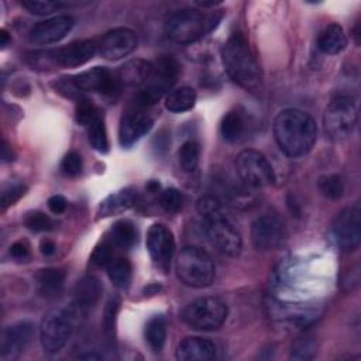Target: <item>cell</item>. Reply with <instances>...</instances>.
<instances>
[{
  "label": "cell",
  "mask_w": 361,
  "mask_h": 361,
  "mask_svg": "<svg viewBox=\"0 0 361 361\" xmlns=\"http://www.w3.org/2000/svg\"><path fill=\"white\" fill-rule=\"evenodd\" d=\"M235 169L241 180L250 188H267L275 180L269 161L257 149H243L235 157Z\"/></svg>",
  "instance_id": "cell-9"
},
{
  "label": "cell",
  "mask_w": 361,
  "mask_h": 361,
  "mask_svg": "<svg viewBox=\"0 0 361 361\" xmlns=\"http://www.w3.org/2000/svg\"><path fill=\"white\" fill-rule=\"evenodd\" d=\"M82 158L79 155V152L76 151H69L62 162H61V171L66 175V176H78L82 172Z\"/></svg>",
  "instance_id": "cell-43"
},
{
  "label": "cell",
  "mask_w": 361,
  "mask_h": 361,
  "mask_svg": "<svg viewBox=\"0 0 361 361\" xmlns=\"http://www.w3.org/2000/svg\"><path fill=\"white\" fill-rule=\"evenodd\" d=\"M314 355H316V343L310 337H303L296 340L290 351V358L299 360V361L312 360L314 358Z\"/></svg>",
  "instance_id": "cell-36"
},
{
  "label": "cell",
  "mask_w": 361,
  "mask_h": 361,
  "mask_svg": "<svg viewBox=\"0 0 361 361\" xmlns=\"http://www.w3.org/2000/svg\"><path fill=\"white\" fill-rule=\"evenodd\" d=\"M357 124V109L350 97L338 96L333 99L323 114L324 131L333 141L347 138Z\"/></svg>",
  "instance_id": "cell-8"
},
{
  "label": "cell",
  "mask_w": 361,
  "mask_h": 361,
  "mask_svg": "<svg viewBox=\"0 0 361 361\" xmlns=\"http://www.w3.org/2000/svg\"><path fill=\"white\" fill-rule=\"evenodd\" d=\"M0 38H1V47L4 48L7 44H8V41H10V38H8V34L4 31V30H1V32H0Z\"/></svg>",
  "instance_id": "cell-50"
},
{
  "label": "cell",
  "mask_w": 361,
  "mask_h": 361,
  "mask_svg": "<svg viewBox=\"0 0 361 361\" xmlns=\"http://www.w3.org/2000/svg\"><path fill=\"white\" fill-rule=\"evenodd\" d=\"M10 254H11V257H13L14 259H18V261L27 259V258L30 257V245H28L25 241H23V240L16 241V243L10 247Z\"/></svg>",
  "instance_id": "cell-44"
},
{
  "label": "cell",
  "mask_w": 361,
  "mask_h": 361,
  "mask_svg": "<svg viewBox=\"0 0 361 361\" xmlns=\"http://www.w3.org/2000/svg\"><path fill=\"white\" fill-rule=\"evenodd\" d=\"M283 223L272 216H262L252 223L251 240L257 250L272 251L282 245L285 240Z\"/></svg>",
  "instance_id": "cell-12"
},
{
  "label": "cell",
  "mask_w": 361,
  "mask_h": 361,
  "mask_svg": "<svg viewBox=\"0 0 361 361\" xmlns=\"http://www.w3.org/2000/svg\"><path fill=\"white\" fill-rule=\"evenodd\" d=\"M52 86L55 87V90L61 94H63L65 97H69V99H82L80 97V90L78 89L76 83H75V79L73 76H63V78H59L58 80H55L52 83Z\"/></svg>",
  "instance_id": "cell-42"
},
{
  "label": "cell",
  "mask_w": 361,
  "mask_h": 361,
  "mask_svg": "<svg viewBox=\"0 0 361 361\" xmlns=\"http://www.w3.org/2000/svg\"><path fill=\"white\" fill-rule=\"evenodd\" d=\"M159 203L164 210L169 213H178L183 206V196L178 189L168 188L161 193Z\"/></svg>",
  "instance_id": "cell-38"
},
{
  "label": "cell",
  "mask_w": 361,
  "mask_h": 361,
  "mask_svg": "<svg viewBox=\"0 0 361 361\" xmlns=\"http://www.w3.org/2000/svg\"><path fill=\"white\" fill-rule=\"evenodd\" d=\"M220 133L228 142L237 141L244 133V118L238 111H228L221 120Z\"/></svg>",
  "instance_id": "cell-29"
},
{
  "label": "cell",
  "mask_w": 361,
  "mask_h": 361,
  "mask_svg": "<svg viewBox=\"0 0 361 361\" xmlns=\"http://www.w3.org/2000/svg\"><path fill=\"white\" fill-rule=\"evenodd\" d=\"M107 275L111 281V283L117 288H127L131 282V264L127 258L117 257L113 258L111 262L106 267Z\"/></svg>",
  "instance_id": "cell-28"
},
{
  "label": "cell",
  "mask_w": 361,
  "mask_h": 361,
  "mask_svg": "<svg viewBox=\"0 0 361 361\" xmlns=\"http://www.w3.org/2000/svg\"><path fill=\"white\" fill-rule=\"evenodd\" d=\"M110 241L118 248H131L137 243V230L128 220H118L110 228Z\"/></svg>",
  "instance_id": "cell-26"
},
{
  "label": "cell",
  "mask_w": 361,
  "mask_h": 361,
  "mask_svg": "<svg viewBox=\"0 0 361 361\" xmlns=\"http://www.w3.org/2000/svg\"><path fill=\"white\" fill-rule=\"evenodd\" d=\"M337 247L344 252L355 251L361 243V210L358 204L340 210L331 224Z\"/></svg>",
  "instance_id": "cell-11"
},
{
  "label": "cell",
  "mask_w": 361,
  "mask_h": 361,
  "mask_svg": "<svg viewBox=\"0 0 361 361\" xmlns=\"http://www.w3.org/2000/svg\"><path fill=\"white\" fill-rule=\"evenodd\" d=\"M137 45V35L133 30L118 27L107 31L97 42L99 54L110 61L121 59L128 55Z\"/></svg>",
  "instance_id": "cell-15"
},
{
  "label": "cell",
  "mask_w": 361,
  "mask_h": 361,
  "mask_svg": "<svg viewBox=\"0 0 361 361\" xmlns=\"http://www.w3.org/2000/svg\"><path fill=\"white\" fill-rule=\"evenodd\" d=\"M147 250L154 264L162 269H166L175 252V240L172 231L164 224H152L147 231Z\"/></svg>",
  "instance_id": "cell-14"
},
{
  "label": "cell",
  "mask_w": 361,
  "mask_h": 361,
  "mask_svg": "<svg viewBox=\"0 0 361 361\" xmlns=\"http://www.w3.org/2000/svg\"><path fill=\"white\" fill-rule=\"evenodd\" d=\"M73 18L66 14L39 21L30 30L28 39L35 45L55 44L68 35L73 27Z\"/></svg>",
  "instance_id": "cell-17"
},
{
  "label": "cell",
  "mask_w": 361,
  "mask_h": 361,
  "mask_svg": "<svg viewBox=\"0 0 361 361\" xmlns=\"http://www.w3.org/2000/svg\"><path fill=\"white\" fill-rule=\"evenodd\" d=\"M319 188L322 193L329 199H338L343 196L344 185L341 180V176L337 173L324 175L319 179Z\"/></svg>",
  "instance_id": "cell-33"
},
{
  "label": "cell",
  "mask_w": 361,
  "mask_h": 361,
  "mask_svg": "<svg viewBox=\"0 0 361 361\" xmlns=\"http://www.w3.org/2000/svg\"><path fill=\"white\" fill-rule=\"evenodd\" d=\"M35 334V326L30 320H21L8 326L3 333L1 351L3 360H14L20 357L30 345Z\"/></svg>",
  "instance_id": "cell-16"
},
{
  "label": "cell",
  "mask_w": 361,
  "mask_h": 361,
  "mask_svg": "<svg viewBox=\"0 0 361 361\" xmlns=\"http://www.w3.org/2000/svg\"><path fill=\"white\" fill-rule=\"evenodd\" d=\"M199 157H200V147L196 141L189 140L183 142L178 151V161L185 172H192L196 169L199 164Z\"/></svg>",
  "instance_id": "cell-32"
},
{
  "label": "cell",
  "mask_w": 361,
  "mask_h": 361,
  "mask_svg": "<svg viewBox=\"0 0 361 361\" xmlns=\"http://www.w3.org/2000/svg\"><path fill=\"white\" fill-rule=\"evenodd\" d=\"M102 285L94 276H83L75 286L73 292V309L76 313L87 312L94 306L100 298Z\"/></svg>",
  "instance_id": "cell-21"
},
{
  "label": "cell",
  "mask_w": 361,
  "mask_h": 361,
  "mask_svg": "<svg viewBox=\"0 0 361 361\" xmlns=\"http://www.w3.org/2000/svg\"><path fill=\"white\" fill-rule=\"evenodd\" d=\"M204 233L210 244L227 257H237L243 247V240L238 230L227 219L223 210L202 217Z\"/></svg>",
  "instance_id": "cell-7"
},
{
  "label": "cell",
  "mask_w": 361,
  "mask_h": 361,
  "mask_svg": "<svg viewBox=\"0 0 361 361\" xmlns=\"http://www.w3.org/2000/svg\"><path fill=\"white\" fill-rule=\"evenodd\" d=\"M179 281L192 288H206L216 276V267L207 251L199 247H185L175 262Z\"/></svg>",
  "instance_id": "cell-4"
},
{
  "label": "cell",
  "mask_w": 361,
  "mask_h": 361,
  "mask_svg": "<svg viewBox=\"0 0 361 361\" xmlns=\"http://www.w3.org/2000/svg\"><path fill=\"white\" fill-rule=\"evenodd\" d=\"M196 103V92L189 86H182L176 90H172L165 97V107L171 113H185L193 109Z\"/></svg>",
  "instance_id": "cell-25"
},
{
  "label": "cell",
  "mask_w": 361,
  "mask_h": 361,
  "mask_svg": "<svg viewBox=\"0 0 361 361\" xmlns=\"http://www.w3.org/2000/svg\"><path fill=\"white\" fill-rule=\"evenodd\" d=\"M120 309V299L117 296L110 298V300L106 305L104 309V317H103V327H104V333L110 337L114 331V324H116V317Z\"/></svg>",
  "instance_id": "cell-40"
},
{
  "label": "cell",
  "mask_w": 361,
  "mask_h": 361,
  "mask_svg": "<svg viewBox=\"0 0 361 361\" xmlns=\"http://www.w3.org/2000/svg\"><path fill=\"white\" fill-rule=\"evenodd\" d=\"M97 52V42L93 39H82L66 47L52 49L55 66L76 68L89 62Z\"/></svg>",
  "instance_id": "cell-18"
},
{
  "label": "cell",
  "mask_w": 361,
  "mask_h": 361,
  "mask_svg": "<svg viewBox=\"0 0 361 361\" xmlns=\"http://www.w3.org/2000/svg\"><path fill=\"white\" fill-rule=\"evenodd\" d=\"M86 128H87V140L90 145L99 152H103V154L107 152L109 140H107V131H106L103 116L93 120Z\"/></svg>",
  "instance_id": "cell-31"
},
{
  "label": "cell",
  "mask_w": 361,
  "mask_h": 361,
  "mask_svg": "<svg viewBox=\"0 0 361 361\" xmlns=\"http://www.w3.org/2000/svg\"><path fill=\"white\" fill-rule=\"evenodd\" d=\"M103 116L102 111L87 99H79L78 104H76V110H75V118L80 126L87 127L93 120H96L97 117Z\"/></svg>",
  "instance_id": "cell-34"
},
{
  "label": "cell",
  "mask_w": 361,
  "mask_h": 361,
  "mask_svg": "<svg viewBox=\"0 0 361 361\" xmlns=\"http://www.w3.org/2000/svg\"><path fill=\"white\" fill-rule=\"evenodd\" d=\"M221 58L226 72L237 85L250 92L259 89L261 68L243 34L235 32L226 41L221 48Z\"/></svg>",
  "instance_id": "cell-2"
},
{
  "label": "cell",
  "mask_w": 361,
  "mask_h": 361,
  "mask_svg": "<svg viewBox=\"0 0 361 361\" xmlns=\"http://www.w3.org/2000/svg\"><path fill=\"white\" fill-rule=\"evenodd\" d=\"M227 305L216 296H203L190 302L182 312L183 322L195 330L212 331L227 319Z\"/></svg>",
  "instance_id": "cell-6"
},
{
  "label": "cell",
  "mask_w": 361,
  "mask_h": 361,
  "mask_svg": "<svg viewBox=\"0 0 361 361\" xmlns=\"http://www.w3.org/2000/svg\"><path fill=\"white\" fill-rule=\"evenodd\" d=\"M25 190H27V186L20 182L7 185L1 192V207L6 209V207L14 204L21 196L25 195Z\"/></svg>",
  "instance_id": "cell-41"
},
{
  "label": "cell",
  "mask_w": 361,
  "mask_h": 361,
  "mask_svg": "<svg viewBox=\"0 0 361 361\" xmlns=\"http://www.w3.org/2000/svg\"><path fill=\"white\" fill-rule=\"evenodd\" d=\"M66 206H68L66 199L63 196H61V195H54V196H51L48 199V207L55 214L63 213L66 210Z\"/></svg>",
  "instance_id": "cell-45"
},
{
  "label": "cell",
  "mask_w": 361,
  "mask_h": 361,
  "mask_svg": "<svg viewBox=\"0 0 361 361\" xmlns=\"http://www.w3.org/2000/svg\"><path fill=\"white\" fill-rule=\"evenodd\" d=\"M151 71V62L144 61V59H133L128 61L127 63H124L118 72H117V78L120 85L124 86H138L141 87L144 85V82L147 80L148 75Z\"/></svg>",
  "instance_id": "cell-23"
},
{
  "label": "cell",
  "mask_w": 361,
  "mask_h": 361,
  "mask_svg": "<svg viewBox=\"0 0 361 361\" xmlns=\"http://www.w3.org/2000/svg\"><path fill=\"white\" fill-rule=\"evenodd\" d=\"M154 120L141 111H128L121 117L118 141L123 147H131L152 128Z\"/></svg>",
  "instance_id": "cell-19"
},
{
  "label": "cell",
  "mask_w": 361,
  "mask_h": 361,
  "mask_svg": "<svg viewBox=\"0 0 361 361\" xmlns=\"http://www.w3.org/2000/svg\"><path fill=\"white\" fill-rule=\"evenodd\" d=\"M347 45V37L341 25L333 23L329 24L317 38V48L329 55L341 52Z\"/></svg>",
  "instance_id": "cell-24"
},
{
  "label": "cell",
  "mask_w": 361,
  "mask_h": 361,
  "mask_svg": "<svg viewBox=\"0 0 361 361\" xmlns=\"http://www.w3.org/2000/svg\"><path fill=\"white\" fill-rule=\"evenodd\" d=\"M134 203V197L127 190H121L118 193L110 195L106 200L100 204V216H110L127 210Z\"/></svg>",
  "instance_id": "cell-30"
},
{
  "label": "cell",
  "mask_w": 361,
  "mask_h": 361,
  "mask_svg": "<svg viewBox=\"0 0 361 361\" xmlns=\"http://www.w3.org/2000/svg\"><path fill=\"white\" fill-rule=\"evenodd\" d=\"M24 224L32 231H51L54 230V221L42 212H30L24 217Z\"/></svg>",
  "instance_id": "cell-37"
},
{
  "label": "cell",
  "mask_w": 361,
  "mask_h": 361,
  "mask_svg": "<svg viewBox=\"0 0 361 361\" xmlns=\"http://www.w3.org/2000/svg\"><path fill=\"white\" fill-rule=\"evenodd\" d=\"M113 244L110 240H103L99 243L90 257L92 264L96 267H107L113 259Z\"/></svg>",
  "instance_id": "cell-39"
},
{
  "label": "cell",
  "mask_w": 361,
  "mask_h": 361,
  "mask_svg": "<svg viewBox=\"0 0 361 361\" xmlns=\"http://www.w3.org/2000/svg\"><path fill=\"white\" fill-rule=\"evenodd\" d=\"M37 290L47 299H54L61 295L65 285V272L59 268H44L35 275Z\"/></svg>",
  "instance_id": "cell-22"
},
{
  "label": "cell",
  "mask_w": 361,
  "mask_h": 361,
  "mask_svg": "<svg viewBox=\"0 0 361 361\" xmlns=\"http://www.w3.org/2000/svg\"><path fill=\"white\" fill-rule=\"evenodd\" d=\"M179 65L171 56H161L151 62V71L137 94L138 106H151L157 103L176 82Z\"/></svg>",
  "instance_id": "cell-5"
},
{
  "label": "cell",
  "mask_w": 361,
  "mask_h": 361,
  "mask_svg": "<svg viewBox=\"0 0 361 361\" xmlns=\"http://www.w3.org/2000/svg\"><path fill=\"white\" fill-rule=\"evenodd\" d=\"M216 357V345L203 337H186L176 348L179 361H210Z\"/></svg>",
  "instance_id": "cell-20"
},
{
  "label": "cell",
  "mask_w": 361,
  "mask_h": 361,
  "mask_svg": "<svg viewBox=\"0 0 361 361\" xmlns=\"http://www.w3.org/2000/svg\"><path fill=\"white\" fill-rule=\"evenodd\" d=\"M79 358H80V360H96V361H99V360H102L103 357H102L100 354H96V353H86V354L79 355Z\"/></svg>",
  "instance_id": "cell-48"
},
{
  "label": "cell",
  "mask_w": 361,
  "mask_h": 361,
  "mask_svg": "<svg viewBox=\"0 0 361 361\" xmlns=\"http://www.w3.org/2000/svg\"><path fill=\"white\" fill-rule=\"evenodd\" d=\"M73 329L72 313L65 309L49 310L39 326V340L44 351L55 354L62 350Z\"/></svg>",
  "instance_id": "cell-10"
},
{
  "label": "cell",
  "mask_w": 361,
  "mask_h": 361,
  "mask_svg": "<svg viewBox=\"0 0 361 361\" xmlns=\"http://www.w3.org/2000/svg\"><path fill=\"white\" fill-rule=\"evenodd\" d=\"M274 137L285 155L299 158L313 148L317 140V126L307 113L286 109L279 111L274 120Z\"/></svg>",
  "instance_id": "cell-1"
},
{
  "label": "cell",
  "mask_w": 361,
  "mask_h": 361,
  "mask_svg": "<svg viewBox=\"0 0 361 361\" xmlns=\"http://www.w3.org/2000/svg\"><path fill=\"white\" fill-rule=\"evenodd\" d=\"M147 189H148L149 192H157V190L159 189V183H158L157 180H149V182L147 183Z\"/></svg>",
  "instance_id": "cell-49"
},
{
  "label": "cell",
  "mask_w": 361,
  "mask_h": 361,
  "mask_svg": "<svg viewBox=\"0 0 361 361\" xmlns=\"http://www.w3.org/2000/svg\"><path fill=\"white\" fill-rule=\"evenodd\" d=\"M80 92H99L104 96H113L121 86L117 73L104 66H94L73 76Z\"/></svg>",
  "instance_id": "cell-13"
},
{
  "label": "cell",
  "mask_w": 361,
  "mask_h": 361,
  "mask_svg": "<svg viewBox=\"0 0 361 361\" xmlns=\"http://www.w3.org/2000/svg\"><path fill=\"white\" fill-rule=\"evenodd\" d=\"M219 20L220 14L204 16L196 8H182L168 17L165 23V32L173 42L188 45L212 31Z\"/></svg>",
  "instance_id": "cell-3"
},
{
  "label": "cell",
  "mask_w": 361,
  "mask_h": 361,
  "mask_svg": "<svg viewBox=\"0 0 361 361\" xmlns=\"http://www.w3.org/2000/svg\"><path fill=\"white\" fill-rule=\"evenodd\" d=\"M55 244H54V241H51L49 238H44L42 241H41V244H39V251H41V254L42 255H45V257H49V255H52L54 252H55Z\"/></svg>",
  "instance_id": "cell-46"
},
{
  "label": "cell",
  "mask_w": 361,
  "mask_h": 361,
  "mask_svg": "<svg viewBox=\"0 0 361 361\" xmlns=\"http://www.w3.org/2000/svg\"><path fill=\"white\" fill-rule=\"evenodd\" d=\"M21 4L30 13L38 14V16L51 14V13L58 11V10H61V8H63L66 6L62 1H51V0H23Z\"/></svg>",
  "instance_id": "cell-35"
},
{
  "label": "cell",
  "mask_w": 361,
  "mask_h": 361,
  "mask_svg": "<svg viewBox=\"0 0 361 361\" xmlns=\"http://www.w3.org/2000/svg\"><path fill=\"white\" fill-rule=\"evenodd\" d=\"M3 161H11L13 159V151L8 148L6 141H3V151H1Z\"/></svg>",
  "instance_id": "cell-47"
},
{
  "label": "cell",
  "mask_w": 361,
  "mask_h": 361,
  "mask_svg": "<svg viewBox=\"0 0 361 361\" xmlns=\"http://www.w3.org/2000/svg\"><path fill=\"white\" fill-rule=\"evenodd\" d=\"M145 340L152 351H161L166 340V324L162 316L151 317L144 330Z\"/></svg>",
  "instance_id": "cell-27"
}]
</instances>
